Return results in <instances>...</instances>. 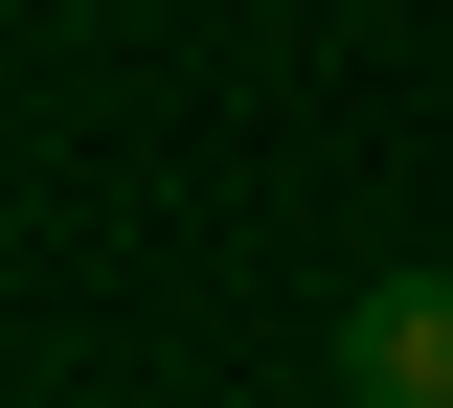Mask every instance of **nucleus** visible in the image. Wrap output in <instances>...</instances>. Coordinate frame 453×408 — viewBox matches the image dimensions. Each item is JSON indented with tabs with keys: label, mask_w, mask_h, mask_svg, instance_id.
Instances as JSON below:
<instances>
[{
	"label": "nucleus",
	"mask_w": 453,
	"mask_h": 408,
	"mask_svg": "<svg viewBox=\"0 0 453 408\" xmlns=\"http://www.w3.org/2000/svg\"><path fill=\"white\" fill-rule=\"evenodd\" d=\"M318 363H340V408H453V273H363Z\"/></svg>",
	"instance_id": "1"
}]
</instances>
